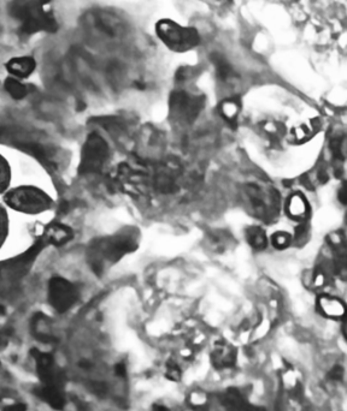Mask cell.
Wrapping results in <instances>:
<instances>
[{
    "label": "cell",
    "mask_w": 347,
    "mask_h": 411,
    "mask_svg": "<svg viewBox=\"0 0 347 411\" xmlns=\"http://www.w3.org/2000/svg\"><path fill=\"white\" fill-rule=\"evenodd\" d=\"M318 308L323 315L330 319H341L345 314V304L342 301L332 296H321Z\"/></svg>",
    "instance_id": "7c38bea8"
},
{
    "label": "cell",
    "mask_w": 347,
    "mask_h": 411,
    "mask_svg": "<svg viewBox=\"0 0 347 411\" xmlns=\"http://www.w3.org/2000/svg\"><path fill=\"white\" fill-rule=\"evenodd\" d=\"M246 238H247L248 244L251 245L255 250H263L268 245V237L265 235L264 230L259 226L248 227L246 231Z\"/></svg>",
    "instance_id": "ac0fdd59"
},
{
    "label": "cell",
    "mask_w": 347,
    "mask_h": 411,
    "mask_svg": "<svg viewBox=\"0 0 347 411\" xmlns=\"http://www.w3.org/2000/svg\"><path fill=\"white\" fill-rule=\"evenodd\" d=\"M232 242H233V236L229 232L218 230L212 231L210 235L207 236L206 244L210 247V249L214 252H223L230 247Z\"/></svg>",
    "instance_id": "9a60e30c"
},
{
    "label": "cell",
    "mask_w": 347,
    "mask_h": 411,
    "mask_svg": "<svg viewBox=\"0 0 347 411\" xmlns=\"http://www.w3.org/2000/svg\"><path fill=\"white\" fill-rule=\"evenodd\" d=\"M246 207L259 220L274 221L280 213V194L272 187L247 184L244 189Z\"/></svg>",
    "instance_id": "7a4b0ae2"
},
{
    "label": "cell",
    "mask_w": 347,
    "mask_h": 411,
    "mask_svg": "<svg viewBox=\"0 0 347 411\" xmlns=\"http://www.w3.org/2000/svg\"><path fill=\"white\" fill-rule=\"evenodd\" d=\"M3 411H27V405L23 403H15L4 407Z\"/></svg>",
    "instance_id": "4316f807"
},
{
    "label": "cell",
    "mask_w": 347,
    "mask_h": 411,
    "mask_svg": "<svg viewBox=\"0 0 347 411\" xmlns=\"http://www.w3.org/2000/svg\"><path fill=\"white\" fill-rule=\"evenodd\" d=\"M73 231L68 226L55 224L47 227L45 237L46 241L55 245H63L73 238Z\"/></svg>",
    "instance_id": "5bb4252c"
},
{
    "label": "cell",
    "mask_w": 347,
    "mask_h": 411,
    "mask_svg": "<svg viewBox=\"0 0 347 411\" xmlns=\"http://www.w3.org/2000/svg\"><path fill=\"white\" fill-rule=\"evenodd\" d=\"M221 113L227 120H235L239 113V104L235 100H225L221 105Z\"/></svg>",
    "instance_id": "44dd1931"
},
{
    "label": "cell",
    "mask_w": 347,
    "mask_h": 411,
    "mask_svg": "<svg viewBox=\"0 0 347 411\" xmlns=\"http://www.w3.org/2000/svg\"><path fill=\"white\" fill-rule=\"evenodd\" d=\"M5 89L13 99L17 100L23 99V97L27 95V93H28L25 84H23L18 79H15V77H9V79L5 81Z\"/></svg>",
    "instance_id": "ffe728a7"
},
{
    "label": "cell",
    "mask_w": 347,
    "mask_h": 411,
    "mask_svg": "<svg viewBox=\"0 0 347 411\" xmlns=\"http://www.w3.org/2000/svg\"><path fill=\"white\" fill-rule=\"evenodd\" d=\"M180 376H181V372H180V369H178L177 366H175V365L168 366V370H167L168 379L173 380V381H177V380H180Z\"/></svg>",
    "instance_id": "d4e9b609"
},
{
    "label": "cell",
    "mask_w": 347,
    "mask_h": 411,
    "mask_svg": "<svg viewBox=\"0 0 347 411\" xmlns=\"http://www.w3.org/2000/svg\"><path fill=\"white\" fill-rule=\"evenodd\" d=\"M38 395L40 398L49 404L52 409L62 410L65 406V397L60 386L55 385H43L39 390Z\"/></svg>",
    "instance_id": "4fadbf2b"
},
{
    "label": "cell",
    "mask_w": 347,
    "mask_h": 411,
    "mask_svg": "<svg viewBox=\"0 0 347 411\" xmlns=\"http://www.w3.org/2000/svg\"><path fill=\"white\" fill-rule=\"evenodd\" d=\"M32 355L36 363V372L43 385L60 386L59 374L56 370L55 359L52 355L40 351L38 349H33Z\"/></svg>",
    "instance_id": "ba28073f"
},
{
    "label": "cell",
    "mask_w": 347,
    "mask_h": 411,
    "mask_svg": "<svg viewBox=\"0 0 347 411\" xmlns=\"http://www.w3.org/2000/svg\"><path fill=\"white\" fill-rule=\"evenodd\" d=\"M271 243L276 249H286L291 244V236L287 232H276L271 237Z\"/></svg>",
    "instance_id": "7402d4cb"
},
{
    "label": "cell",
    "mask_w": 347,
    "mask_h": 411,
    "mask_svg": "<svg viewBox=\"0 0 347 411\" xmlns=\"http://www.w3.org/2000/svg\"><path fill=\"white\" fill-rule=\"evenodd\" d=\"M5 200L12 208L26 213L45 211L51 203L46 194L34 188H21L13 190L6 195Z\"/></svg>",
    "instance_id": "5b68a950"
},
{
    "label": "cell",
    "mask_w": 347,
    "mask_h": 411,
    "mask_svg": "<svg viewBox=\"0 0 347 411\" xmlns=\"http://www.w3.org/2000/svg\"><path fill=\"white\" fill-rule=\"evenodd\" d=\"M49 320H47L43 315H38L36 319L33 322V329L34 333L40 342L42 343H51L55 342V336L52 335L49 327Z\"/></svg>",
    "instance_id": "d6986e66"
},
{
    "label": "cell",
    "mask_w": 347,
    "mask_h": 411,
    "mask_svg": "<svg viewBox=\"0 0 347 411\" xmlns=\"http://www.w3.org/2000/svg\"><path fill=\"white\" fill-rule=\"evenodd\" d=\"M36 66L35 60L29 56L25 57H16V58L10 59L6 64V69L11 73L15 79H27L34 72Z\"/></svg>",
    "instance_id": "30bf717a"
},
{
    "label": "cell",
    "mask_w": 347,
    "mask_h": 411,
    "mask_svg": "<svg viewBox=\"0 0 347 411\" xmlns=\"http://www.w3.org/2000/svg\"><path fill=\"white\" fill-rule=\"evenodd\" d=\"M6 231H8V220H6V214L4 211L0 210V245L4 241Z\"/></svg>",
    "instance_id": "cb8c5ba5"
},
{
    "label": "cell",
    "mask_w": 347,
    "mask_h": 411,
    "mask_svg": "<svg viewBox=\"0 0 347 411\" xmlns=\"http://www.w3.org/2000/svg\"><path fill=\"white\" fill-rule=\"evenodd\" d=\"M237 352L228 344H217L211 355V361L216 368L223 369L227 367H232L235 363Z\"/></svg>",
    "instance_id": "8fae6325"
},
{
    "label": "cell",
    "mask_w": 347,
    "mask_h": 411,
    "mask_svg": "<svg viewBox=\"0 0 347 411\" xmlns=\"http://www.w3.org/2000/svg\"><path fill=\"white\" fill-rule=\"evenodd\" d=\"M222 404L227 407L229 411H252L253 407L250 406L247 402L242 398L240 393L237 390L232 389L223 396Z\"/></svg>",
    "instance_id": "e0dca14e"
},
{
    "label": "cell",
    "mask_w": 347,
    "mask_h": 411,
    "mask_svg": "<svg viewBox=\"0 0 347 411\" xmlns=\"http://www.w3.org/2000/svg\"><path fill=\"white\" fill-rule=\"evenodd\" d=\"M10 182V167L6 161L0 157V191L5 190Z\"/></svg>",
    "instance_id": "603a6c76"
},
{
    "label": "cell",
    "mask_w": 347,
    "mask_h": 411,
    "mask_svg": "<svg viewBox=\"0 0 347 411\" xmlns=\"http://www.w3.org/2000/svg\"><path fill=\"white\" fill-rule=\"evenodd\" d=\"M153 411H169L163 405H153Z\"/></svg>",
    "instance_id": "f546056e"
},
{
    "label": "cell",
    "mask_w": 347,
    "mask_h": 411,
    "mask_svg": "<svg viewBox=\"0 0 347 411\" xmlns=\"http://www.w3.org/2000/svg\"><path fill=\"white\" fill-rule=\"evenodd\" d=\"M156 30L161 41L169 48L177 52H184L193 48L199 42V35L195 29L181 27L168 19L158 23Z\"/></svg>",
    "instance_id": "3957f363"
},
{
    "label": "cell",
    "mask_w": 347,
    "mask_h": 411,
    "mask_svg": "<svg viewBox=\"0 0 347 411\" xmlns=\"http://www.w3.org/2000/svg\"><path fill=\"white\" fill-rule=\"evenodd\" d=\"M137 247V241L133 234H119L98 239L90 245L88 260L96 272H102L106 262L116 264L128 252L134 251Z\"/></svg>",
    "instance_id": "6da1fadb"
},
{
    "label": "cell",
    "mask_w": 347,
    "mask_h": 411,
    "mask_svg": "<svg viewBox=\"0 0 347 411\" xmlns=\"http://www.w3.org/2000/svg\"><path fill=\"white\" fill-rule=\"evenodd\" d=\"M343 376V369L341 367H334L332 370H330L328 374V378L330 380H335V381H339L341 380Z\"/></svg>",
    "instance_id": "484cf974"
},
{
    "label": "cell",
    "mask_w": 347,
    "mask_h": 411,
    "mask_svg": "<svg viewBox=\"0 0 347 411\" xmlns=\"http://www.w3.org/2000/svg\"><path fill=\"white\" fill-rule=\"evenodd\" d=\"M339 200L341 201V203H343V204L346 203V189H345V187H343L342 189L339 191Z\"/></svg>",
    "instance_id": "f1b7e54d"
},
{
    "label": "cell",
    "mask_w": 347,
    "mask_h": 411,
    "mask_svg": "<svg viewBox=\"0 0 347 411\" xmlns=\"http://www.w3.org/2000/svg\"><path fill=\"white\" fill-rule=\"evenodd\" d=\"M286 210H287L288 217L294 220H302L308 213V203L302 194H294L288 198Z\"/></svg>",
    "instance_id": "2e32d148"
},
{
    "label": "cell",
    "mask_w": 347,
    "mask_h": 411,
    "mask_svg": "<svg viewBox=\"0 0 347 411\" xmlns=\"http://www.w3.org/2000/svg\"><path fill=\"white\" fill-rule=\"evenodd\" d=\"M114 372H116V374L119 376H124L126 375L127 370H126V367H124L122 363H120V365H117L116 367H114Z\"/></svg>",
    "instance_id": "83f0119b"
},
{
    "label": "cell",
    "mask_w": 347,
    "mask_h": 411,
    "mask_svg": "<svg viewBox=\"0 0 347 411\" xmlns=\"http://www.w3.org/2000/svg\"><path fill=\"white\" fill-rule=\"evenodd\" d=\"M203 107V99L191 96L184 92H175L170 97V112L175 119L191 123L199 114Z\"/></svg>",
    "instance_id": "52a82bcc"
},
{
    "label": "cell",
    "mask_w": 347,
    "mask_h": 411,
    "mask_svg": "<svg viewBox=\"0 0 347 411\" xmlns=\"http://www.w3.org/2000/svg\"><path fill=\"white\" fill-rule=\"evenodd\" d=\"M77 289L63 278H53L49 282V301L57 312L69 311L77 301Z\"/></svg>",
    "instance_id": "8992f818"
},
{
    "label": "cell",
    "mask_w": 347,
    "mask_h": 411,
    "mask_svg": "<svg viewBox=\"0 0 347 411\" xmlns=\"http://www.w3.org/2000/svg\"><path fill=\"white\" fill-rule=\"evenodd\" d=\"M109 156L107 143L98 134L89 135L82 148L80 173H96L102 170Z\"/></svg>",
    "instance_id": "277c9868"
},
{
    "label": "cell",
    "mask_w": 347,
    "mask_h": 411,
    "mask_svg": "<svg viewBox=\"0 0 347 411\" xmlns=\"http://www.w3.org/2000/svg\"><path fill=\"white\" fill-rule=\"evenodd\" d=\"M176 166H161L154 173V187L160 193L171 194L176 190L177 179Z\"/></svg>",
    "instance_id": "9c48e42d"
}]
</instances>
